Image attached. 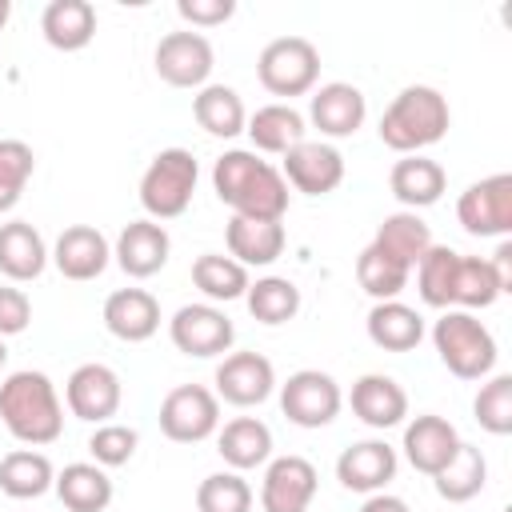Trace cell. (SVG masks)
I'll list each match as a JSON object with an SVG mask.
<instances>
[{
	"label": "cell",
	"instance_id": "cell-1",
	"mask_svg": "<svg viewBox=\"0 0 512 512\" xmlns=\"http://www.w3.org/2000/svg\"><path fill=\"white\" fill-rule=\"evenodd\" d=\"M212 188H216L220 204L232 208V216L280 224L288 212V184H284L280 168H272L268 160H260L256 152H244V148H232L212 164Z\"/></svg>",
	"mask_w": 512,
	"mask_h": 512
},
{
	"label": "cell",
	"instance_id": "cell-2",
	"mask_svg": "<svg viewBox=\"0 0 512 512\" xmlns=\"http://www.w3.org/2000/svg\"><path fill=\"white\" fill-rule=\"evenodd\" d=\"M0 420L20 444H52L64 432V404L56 396V384L36 372L20 368L0 384Z\"/></svg>",
	"mask_w": 512,
	"mask_h": 512
},
{
	"label": "cell",
	"instance_id": "cell-3",
	"mask_svg": "<svg viewBox=\"0 0 512 512\" xmlns=\"http://www.w3.org/2000/svg\"><path fill=\"white\" fill-rule=\"evenodd\" d=\"M452 112L448 100L428 84H408L380 116V140L392 152L420 156V148H432L448 136Z\"/></svg>",
	"mask_w": 512,
	"mask_h": 512
},
{
	"label": "cell",
	"instance_id": "cell-4",
	"mask_svg": "<svg viewBox=\"0 0 512 512\" xmlns=\"http://www.w3.org/2000/svg\"><path fill=\"white\" fill-rule=\"evenodd\" d=\"M432 344L440 364L460 380H484L496 368V340L472 312L444 308V316L432 324Z\"/></svg>",
	"mask_w": 512,
	"mask_h": 512
},
{
	"label": "cell",
	"instance_id": "cell-5",
	"mask_svg": "<svg viewBox=\"0 0 512 512\" xmlns=\"http://www.w3.org/2000/svg\"><path fill=\"white\" fill-rule=\"evenodd\" d=\"M196 156L188 148H164L140 176V204L152 220H176L188 212L196 192Z\"/></svg>",
	"mask_w": 512,
	"mask_h": 512
},
{
	"label": "cell",
	"instance_id": "cell-6",
	"mask_svg": "<svg viewBox=\"0 0 512 512\" xmlns=\"http://www.w3.org/2000/svg\"><path fill=\"white\" fill-rule=\"evenodd\" d=\"M256 76L272 96H304L320 80V52L304 36H276L256 60Z\"/></svg>",
	"mask_w": 512,
	"mask_h": 512
},
{
	"label": "cell",
	"instance_id": "cell-7",
	"mask_svg": "<svg viewBox=\"0 0 512 512\" xmlns=\"http://www.w3.org/2000/svg\"><path fill=\"white\" fill-rule=\"evenodd\" d=\"M220 428V400L204 384H180L160 400V432L176 444H200Z\"/></svg>",
	"mask_w": 512,
	"mask_h": 512
},
{
	"label": "cell",
	"instance_id": "cell-8",
	"mask_svg": "<svg viewBox=\"0 0 512 512\" xmlns=\"http://www.w3.org/2000/svg\"><path fill=\"white\" fill-rule=\"evenodd\" d=\"M456 220L468 236H508L512 232V176L496 172L468 184L456 200Z\"/></svg>",
	"mask_w": 512,
	"mask_h": 512
},
{
	"label": "cell",
	"instance_id": "cell-9",
	"mask_svg": "<svg viewBox=\"0 0 512 512\" xmlns=\"http://www.w3.org/2000/svg\"><path fill=\"white\" fill-rule=\"evenodd\" d=\"M344 396L340 384L320 368H300L280 384V412L296 428H324L336 420Z\"/></svg>",
	"mask_w": 512,
	"mask_h": 512
},
{
	"label": "cell",
	"instance_id": "cell-10",
	"mask_svg": "<svg viewBox=\"0 0 512 512\" xmlns=\"http://www.w3.org/2000/svg\"><path fill=\"white\" fill-rule=\"evenodd\" d=\"M168 336H172V344H176L184 356L208 360V356H224V352L232 348L236 328H232L228 312L216 308V304H184V308H176V316L168 320Z\"/></svg>",
	"mask_w": 512,
	"mask_h": 512
},
{
	"label": "cell",
	"instance_id": "cell-11",
	"mask_svg": "<svg viewBox=\"0 0 512 512\" xmlns=\"http://www.w3.org/2000/svg\"><path fill=\"white\" fill-rule=\"evenodd\" d=\"M152 64H156V76L172 88H204L212 76L216 52H212L208 36H200V32H168L156 44Z\"/></svg>",
	"mask_w": 512,
	"mask_h": 512
},
{
	"label": "cell",
	"instance_id": "cell-12",
	"mask_svg": "<svg viewBox=\"0 0 512 512\" xmlns=\"http://www.w3.org/2000/svg\"><path fill=\"white\" fill-rule=\"evenodd\" d=\"M216 400L236 404V408H252L264 404L276 388V368L268 356L260 352H228L216 364Z\"/></svg>",
	"mask_w": 512,
	"mask_h": 512
},
{
	"label": "cell",
	"instance_id": "cell-13",
	"mask_svg": "<svg viewBox=\"0 0 512 512\" xmlns=\"http://www.w3.org/2000/svg\"><path fill=\"white\" fill-rule=\"evenodd\" d=\"M64 400H68V412L76 420L108 424L120 412L124 388H120V376L108 364H80L64 384Z\"/></svg>",
	"mask_w": 512,
	"mask_h": 512
},
{
	"label": "cell",
	"instance_id": "cell-14",
	"mask_svg": "<svg viewBox=\"0 0 512 512\" xmlns=\"http://www.w3.org/2000/svg\"><path fill=\"white\" fill-rule=\"evenodd\" d=\"M284 184H292L304 196H328L344 180V156L324 140H300L284 152Z\"/></svg>",
	"mask_w": 512,
	"mask_h": 512
},
{
	"label": "cell",
	"instance_id": "cell-15",
	"mask_svg": "<svg viewBox=\"0 0 512 512\" xmlns=\"http://www.w3.org/2000/svg\"><path fill=\"white\" fill-rule=\"evenodd\" d=\"M316 468L304 456H276L260 480V508L264 512H308L316 496Z\"/></svg>",
	"mask_w": 512,
	"mask_h": 512
},
{
	"label": "cell",
	"instance_id": "cell-16",
	"mask_svg": "<svg viewBox=\"0 0 512 512\" xmlns=\"http://www.w3.org/2000/svg\"><path fill=\"white\" fill-rule=\"evenodd\" d=\"M48 260L56 264V272H60L64 280H80V284H84V280H96V276L108 268L112 248H108V240H104L100 228H92V224H72V228H64V232L56 236Z\"/></svg>",
	"mask_w": 512,
	"mask_h": 512
},
{
	"label": "cell",
	"instance_id": "cell-17",
	"mask_svg": "<svg viewBox=\"0 0 512 512\" xmlns=\"http://www.w3.org/2000/svg\"><path fill=\"white\" fill-rule=\"evenodd\" d=\"M364 116H368V100H364V92L356 84L332 80V84H320L312 92L308 120H312V128H320V136L344 140L364 124Z\"/></svg>",
	"mask_w": 512,
	"mask_h": 512
},
{
	"label": "cell",
	"instance_id": "cell-18",
	"mask_svg": "<svg viewBox=\"0 0 512 512\" xmlns=\"http://www.w3.org/2000/svg\"><path fill=\"white\" fill-rule=\"evenodd\" d=\"M396 448L384 444V440H360V444H348L340 456H336V480L348 488V492H384V484L396 476Z\"/></svg>",
	"mask_w": 512,
	"mask_h": 512
},
{
	"label": "cell",
	"instance_id": "cell-19",
	"mask_svg": "<svg viewBox=\"0 0 512 512\" xmlns=\"http://www.w3.org/2000/svg\"><path fill=\"white\" fill-rule=\"evenodd\" d=\"M168 252H172V240H168L164 224H156V220H132V224L116 236V248H112L120 272L132 276V280L156 276V272L168 264Z\"/></svg>",
	"mask_w": 512,
	"mask_h": 512
},
{
	"label": "cell",
	"instance_id": "cell-20",
	"mask_svg": "<svg viewBox=\"0 0 512 512\" xmlns=\"http://www.w3.org/2000/svg\"><path fill=\"white\" fill-rule=\"evenodd\" d=\"M104 328L124 344H144L160 328V300L144 288H116L104 300Z\"/></svg>",
	"mask_w": 512,
	"mask_h": 512
},
{
	"label": "cell",
	"instance_id": "cell-21",
	"mask_svg": "<svg viewBox=\"0 0 512 512\" xmlns=\"http://www.w3.org/2000/svg\"><path fill=\"white\" fill-rule=\"evenodd\" d=\"M404 456H408V464L416 468V472H424V476H436L452 456H456V448H460V432L444 420V416H432V412H424V416H416L408 428H404Z\"/></svg>",
	"mask_w": 512,
	"mask_h": 512
},
{
	"label": "cell",
	"instance_id": "cell-22",
	"mask_svg": "<svg viewBox=\"0 0 512 512\" xmlns=\"http://www.w3.org/2000/svg\"><path fill=\"white\" fill-rule=\"evenodd\" d=\"M348 404H352V412H356L368 428H380V432L404 424V416H408V392H404L392 376H384V372L360 376V380L352 384Z\"/></svg>",
	"mask_w": 512,
	"mask_h": 512
},
{
	"label": "cell",
	"instance_id": "cell-23",
	"mask_svg": "<svg viewBox=\"0 0 512 512\" xmlns=\"http://www.w3.org/2000/svg\"><path fill=\"white\" fill-rule=\"evenodd\" d=\"M224 240H228V256L236 264H244V268H268L284 252V224L232 216L228 228H224Z\"/></svg>",
	"mask_w": 512,
	"mask_h": 512
},
{
	"label": "cell",
	"instance_id": "cell-24",
	"mask_svg": "<svg viewBox=\"0 0 512 512\" xmlns=\"http://www.w3.org/2000/svg\"><path fill=\"white\" fill-rule=\"evenodd\" d=\"M216 452L232 472L260 468L272 456V428L256 416H236L216 432Z\"/></svg>",
	"mask_w": 512,
	"mask_h": 512
},
{
	"label": "cell",
	"instance_id": "cell-25",
	"mask_svg": "<svg viewBox=\"0 0 512 512\" xmlns=\"http://www.w3.org/2000/svg\"><path fill=\"white\" fill-rule=\"evenodd\" d=\"M388 188L404 204V212H416V208H428V204H436L444 196L448 172L428 156H404V160L392 164Z\"/></svg>",
	"mask_w": 512,
	"mask_h": 512
},
{
	"label": "cell",
	"instance_id": "cell-26",
	"mask_svg": "<svg viewBox=\"0 0 512 512\" xmlns=\"http://www.w3.org/2000/svg\"><path fill=\"white\" fill-rule=\"evenodd\" d=\"M48 268V244L28 220L0 224V272L16 284L36 280Z\"/></svg>",
	"mask_w": 512,
	"mask_h": 512
},
{
	"label": "cell",
	"instance_id": "cell-27",
	"mask_svg": "<svg viewBox=\"0 0 512 512\" xmlns=\"http://www.w3.org/2000/svg\"><path fill=\"white\" fill-rule=\"evenodd\" d=\"M40 32L56 52H80L96 36V8L88 0H52L40 16Z\"/></svg>",
	"mask_w": 512,
	"mask_h": 512
},
{
	"label": "cell",
	"instance_id": "cell-28",
	"mask_svg": "<svg viewBox=\"0 0 512 512\" xmlns=\"http://www.w3.org/2000/svg\"><path fill=\"white\" fill-rule=\"evenodd\" d=\"M364 324H368V340L384 352H412L424 340V316L400 300H376Z\"/></svg>",
	"mask_w": 512,
	"mask_h": 512
},
{
	"label": "cell",
	"instance_id": "cell-29",
	"mask_svg": "<svg viewBox=\"0 0 512 512\" xmlns=\"http://www.w3.org/2000/svg\"><path fill=\"white\" fill-rule=\"evenodd\" d=\"M244 132H248V140H252V148L256 152H268V156H284L288 148H296L300 140H304V116L292 108V104H264V108H256L252 116H248V124H244Z\"/></svg>",
	"mask_w": 512,
	"mask_h": 512
},
{
	"label": "cell",
	"instance_id": "cell-30",
	"mask_svg": "<svg viewBox=\"0 0 512 512\" xmlns=\"http://www.w3.org/2000/svg\"><path fill=\"white\" fill-rule=\"evenodd\" d=\"M52 488L68 512H104L112 504V480L100 464H64Z\"/></svg>",
	"mask_w": 512,
	"mask_h": 512
},
{
	"label": "cell",
	"instance_id": "cell-31",
	"mask_svg": "<svg viewBox=\"0 0 512 512\" xmlns=\"http://www.w3.org/2000/svg\"><path fill=\"white\" fill-rule=\"evenodd\" d=\"M432 484H436V496H440V500H448V504H468V500L480 496L484 484H488V460H484V452H480L476 444L460 440L456 456L432 476Z\"/></svg>",
	"mask_w": 512,
	"mask_h": 512
},
{
	"label": "cell",
	"instance_id": "cell-32",
	"mask_svg": "<svg viewBox=\"0 0 512 512\" xmlns=\"http://www.w3.org/2000/svg\"><path fill=\"white\" fill-rule=\"evenodd\" d=\"M192 116L196 124L208 132V136H220V140H232L244 132L248 124V112H244V100L236 88L228 84H204L192 100Z\"/></svg>",
	"mask_w": 512,
	"mask_h": 512
},
{
	"label": "cell",
	"instance_id": "cell-33",
	"mask_svg": "<svg viewBox=\"0 0 512 512\" xmlns=\"http://www.w3.org/2000/svg\"><path fill=\"white\" fill-rule=\"evenodd\" d=\"M372 244H376L380 252H388L392 260H400V264L412 272V268L424 260V252L432 248V232H428V224H424L416 212H392V216H384V224L376 228Z\"/></svg>",
	"mask_w": 512,
	"mask_h": 512
},
{
	"label": "cell",
	"instance_id": "cell-34",
	"mask_svg": "<svg viewBox=\"0 0 512 512\" xmlns=\"http://www.w3.org/2000/svg\"><path fill=\"white\" fill-rule=\"evenodd\" d=\"M52 480H56V468L44 452L16 448L0 460V492L12 500H36L52 488Z\"/></svg>",
	"mask_w": 512,
	"mask_h": 512
},
{
	"label": "cell",
	"instance_id": "cell-35",
	"mask_svg": "<svg viewBox=\"0 0 512 512\" xmlns=\"http://www.w3.org/2000/svg\"><path fill=\"white\" fill-rule=\"evenodd\" d=\"M504 280L496 276L492 260L484 256H460L456 260V284H452V308L460 312H476V308H492L500 300Z\"/></svg>",
	"mask_w": 512,
	"mask_h": 512
},
{
	"label": "cell",
	"instance_id": "cell-36",
	"mask_svg": "<svg viewBox=\"0 0 512 512\" xmlns=\"http://www.w3.org/2000/svg\"><path fill=\"white\" fill-rule=\"evenodd\" d=\"M192 284L208 296V304H228V300H240L252 280H248V268L236 264L232 256H224V252H204V256H196V264H192Z\"/></svg>",
	"mask_w": 512,
	"mask_h": 512
},
{
	"label": "cell",
	"instance_id": "cell-37",
	"mask_svg": "<svg viewBox=\"0 0 512 512\" xmlns=\"http://www.w3.org/2000/svg\"><path fill=\"white\" fill-rule=\"evenodd\" d=\"M244 304L260 324H288L300 312V288L288 276H260L248 284Z\"/></svg>",
	"mask_w": 512,
	"mask_h": 512
},
{
	"label": "cell",
	"instance_id": "cell-38",
	"mask_svg": "<svg viewBox=\"0 0 512 512\" xmlns=\"http://www.w3.org/2000/svg\"><path fill=\"white\" fill-rule=\"evenodd\" d=\"M456 260H460V252H452L448 244H432L424 252V260L416 264V288H420V300L428 308H452Z\"/></svg>",
	"mask_w": 512,
	"mask_h": 512
},
{
	"label": "cell",
	"instance_id": "cell-39",
	"mask_svg": "<svg viewBox=\"0 0 512 512\" xmlns=\"http://www.w3.org/2000/svg\"><path fill=\"white\" fill-rule=\"evenodd\" d=\"M408 268L400 260H392L388 252H380L376 244H368L356 260V280L360 288L372 296V300H396L404 288H408Z\"/></svg>",
	"mask_w": 512,
	"mask_h": 512
},
{
	"label": "cell",
	"instance_id": "cell-40",
	"mask_svg": "<svg viewBox=\"0 0 512 512\" xmlns=\"http://www.w3.org/2000/svg\"><path fill=\"white\" fill-rule=\"evenodd\" d=\"M196 512H252V488L240 472H212L196 488Z\"/></svg>",
	"mask_w": 512,
	"mask_h": 512
},
{
	"label": "cell",
	"instance_id": "cell-41",
	"mask_svg": "<svg viewBox=\"0 0 512 512\" xmlns=\"http://www.w3.org/2000/svg\"><path fill=\"white\" fill-rule=\"evenodd\" d=\"M472 412H476V424L484 432L508 436L512 432V376L508 372L488 376V384H480V392L472 400Z\"/></svg>",
	"mask_w": 512,
	"mask_h": 512
},
{
	"label": "cell",
	"instance_id": "cell-42",
	"mask_svg": "<svg viewBox=\"0 0 512 512\" xmlns=\"http://www.w3.org/2000/svg\"><path fill=\"white\" fill-rule=\"evenodd\" d=\"M136 444H140V436H136V428H128V424H96V432L88 436V452H92V464H100V468H120V464H128L132 456H136Z\"/></svg>",
	"mask_w": 512,
	"mask_h": 512
},
{
	"label": "cell",
	"instance_id": "cell-43",
	"mask_svg": "<svg viewBox=\"0 0 512 512\" xmlns=\"http://www.w3.org/2000/svg\"><path fill=\"white\" fill-rule=\"evenodd\" d=\"M32 168H36V156L24 140H0V184L24 192L32 180Z\"/></svg>",
	"mask_w": 512,
	"mask_h": 512
},
{
	"label": "cell",
	"instance_id": "cell-44",
	"mask_svg": "<svg viewBox=\"0 0 512 512\" xmlns=\"http://www.w3.org/2000/svg\"><path fill=\"white\" fill-rule=\"evenodd\" d=\"M32 324V300L24 288H0V340L20 336Z\"/></svg>",
	"mask_w": 512,
	"mask_h": 512
},
{
	"label": "cell",
	"instance_id": "cell-45",
	"mask_svg": "<svg viewBox=\"0 0 512 512\" xmlns=\"http://www.w3.org/2000/svg\"><path fill=\"white\" fill-rule=\"evenodd\" d=\"M180 20H188L192 28H216L224 20H232L236 0H176Z\"/></svg>",
	"mask_w": 512,
	"mask_h": 512
},
{
	"label": "cell",
	"instance_id": "cell-46",
	"mask_svg": "<svg viewBox=\"0 0 512 512\" xmlns=\"http://www.w3.org/2000/svg\"><path fill=\"white\" fill-rule=\"evenodd\" d=\"M360 512H412L400 496H388V492H372L364 504H360Z\"/></svg>",
	"mask_w": 512,
	"mask_h": 512
},
{
	"label": "cell",
	"instance_id": "cell-47",
	"mask_svg": "<svg viewBox=\"0 0 512 512\" xmlns=\"http://www.w3.org/2000/svg\"><path fill=\"white\" fill-rule=\"evenodd\" d=\"M16 204H20V192L8 188V184H0V212H12Z\"/></svg>",
	"mask_w": 512,
	"mask_h": 512
},
{
	"label": "cell",
	"instance_id": "cell-48",
	"mask_svg": "<svg viewBox=\"0 0 512 512\" xmlns=\"http://www.w3.org/2000/svg\"><path fill=\"white\" fill-rule=\"evenodd\" d=\"M8 16H12V4H8V0H0V28L8 24Z\"/></svg>",
	"mask_w": 512,
	"mask_h": 512
},
{
	"label": "cell",
	"instance_id": "cell-49",
	"mask_svg": "<svg viewBox=\"0 0 512 512\" xmlns=\"http://www.w3.org/2000/svg\"><path fill=\"white\" fill-rule=\"evenodd\" d=\"M4 360H8V348H4V340H0V368H4Z\"/></svg>",
	"mask_w": 512,
	"mask_h": 512
}]
</instances>
